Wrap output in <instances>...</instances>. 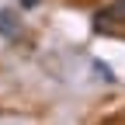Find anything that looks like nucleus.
I'll return each instance as SVG.
<instances>
[{"mask_svg":"<svg viewBox=\"0 0 125 125\" xmlns=\"http://www.w3.org/2000/svg\"><path fill=\"white\" fill-rule=\"evenodd\" d=\"M0 35L4 38H18L21 35V21L14 18V10H0Z\"/></svg>","mask_w":125,"mask_h":125,"instance_id":"obj_1","label":"nucleus"},{"mask_svg":"<svg viewBox=\"0 0 125 125\" xmlns=\"http://www.w3.org/2000/svg\"><path fill=\"white\" fill-rule=\"evenodd\" d=\"M97 21H118V24H122V21H125V0H115L111 7H104V10L97 14Z\"/></svg>","mask_w":125,"mask_h":125,"instance_id":"obj_2","label":"nucleus"},{"mask_svg":"<svg viewBox=\"0 0 125 125\" xmlns=\"http://www.w3.org/2000/svg\"><path fill=\"white\" fill-rule=\"evenodd\" d=\"M94 73H97L101 80H108V83H115V73H111V66H108V62H94Z\"/></svg>","mask_w":125,"mask_h":125,"instance_id":"obj_3","label":"nucleus"},{"mask_svg":"<svg viewBox=\"0 0 125 125\" xmlns=\"http://www.w3.org/2000/svg\"><path fill=\"white\" fill-rule=\"evenodd\" d=\"M38 4V0H21V7H35Z\"/></svg>","mask_w":125,"mask_h":125,"instance_id":"obj_4","label":"nucleus"}]
</instances>
